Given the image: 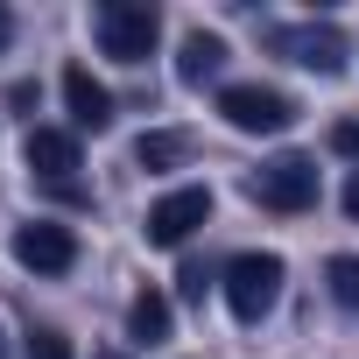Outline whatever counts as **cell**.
<instances>
[{
	"mask_svg": "<svg viewBox=\"0 0 359 359\" xmlns=\"http://www.w3.org/2000/svg\"><path fill=\"white\" fill-rule=\"evenodd\" d=\"M247 198L254 205H268V212H310L317 198H324V176H317V162L310 155H268L254 176H247Z\"/></svg>",
	"mask_w": 359,
	"mask_h": 359,
	"instance_id": "obj_1",
	"label": "cell"
},
{
	"mask_svg": "<svg viewBox=\"0 0 359 359\" xmlns=\"http://www.w3.org/2000/svg\"><path fill=\"white\" fill-rule=\"evenodd\" d=\"M127 331H134L141 345H162V338H169V296H162V289H141V296L127 303Z\"/></svg>",
	"mask_w": 359,
	"mask_h": 359,
	"instance_id": "obj_12",
	"label": "cell"
},
{
	"mask_svg": "<svg viewBox=\"0 0 359 359\" xmlns=\"http://www.w3.org/2000/svg\"><path fill=\"white\" fill-rule=\"evenodd\" d=\"M198 226H212V191L205 184H184V191H169V198H155L148 205V247H184Z\"/></svg>",
	"mask_w": 359,
	"mask_h": 359,
	"instance_id": "obj_6",
	"label": "cell"
},
{
	"mask_svg": "<svg viewBox=\"0 0 359 359\" xmlns=\"http://www.w3.org/2000/svg\"><path fill=\"white\" fill-rule=\"evenodd\" d=\"M219 71H226V43L212 29H191L184 50H176V78H184V85H212Z\"/></svg>",
	"mask_w": 359,
	"mask_h": 359,
	"instance_id": "obj_10",
	"label": "cell"
},
{
	"mask_svg": "<svg viewBox=\"0 0 359 359\" xmlns=\"http://www.w3.org/2000/svg\"><path fill=\"white\" fill-rule=\"evenodd\" d=\"M92 29H99V50L113 64H148L155 36H162V15L148 8V0H106V8L92 15Z\"/></svg>",
	"mask_w": 359,
	"mask_h": 359,
	"instance_id": "obj_3",
	"label": "cell"
},
{
	"mask_svg": "<svg viewBox=\"0 0 359 359\" xmlns=\"http://www.w3.org/2000/svg\"><path fill=\"white\" fill-rule=\"evenodd\" d=\"M64 106H71V127H78V134H106V127H113V92H106L85 64L64 71Z\"/></svg>",
	"mask_w": 359,
	"mask_h": 359,
	"instance_id": "obj_9",
	"label": "cell"
},
{
	"mask_svg": "<svg viewBox=\"0 0 359 359\" xmlns=\"http://www.w3.org/2000/svg\"><path fill=\"white\" fill-rule=\"evenodd\" d=\"M331 148H338V155H352V162H359V120H338V127H331Z\"/></svg>",
	"mask_w": 359,
	"mask_h": 359,
	"instance_id": "obj_16",
	"label": "cell"
},
{
	"mask_svg": "<svg viewBox=\"0 0 359 359\" xmlns=\"http://www.w3.org/2000/svg\"><path fill=\"white\" fill-rule=\"evenodd\" d=\"M134 162L155 169V176H162V169H184V162H191V134H184V127H148V134L134 141Z\"/></svg>",
	"mask_w": 359,
	"mask_h": 359,
	"instance_id": "obj_11",
	"label": "cell"
},
{
	"mask_svg": "<svg viewBox=\"0 0 359 359\" xmlns=\"http://www.w3.org/2000/svg\"><path fill=\"white\" fill-rule=\"evenodd\" d=\"M22 162L36 169V184H78V169H85V155H78V134H71V127H29Z\"/></svg>",
	"mask_w": 359,
	"mask_h": 359,
	"instance_id": "obj_8",
	"label": "cell"
},
{
	"mask_svg": "<svg viewBox=\"0 0 359 359\" xmlns=\"http://www.w3.org/2000/svg\"><path fill=\"white\" fill-rule=\"evenodd\" d=\"M268 50L289 57V64H303V71H317V78H338V71H345V36H338L331 22H289V29H268Z\"/></svg>",
	"mask_w": 359,
	"mask_h": 359,
	"instance_id": "obj_5",
	"label": "cell"
},
{
	"mask_svg": "<svg viewBox=\"0 0 359 359\" xmlns=\"http://www.w3.org/2000/svg\"><path fill=\"white\" fill-rule=\"evenodd\" d=\"M0 359H8V338H0Z\"/></svg>",
	"mask_w": 359,
	"mask_h": 359,
	"instance_id": "obj_20",
	"label": "cell"
},
{
	"mask_svg": "<svg viewBox=\"0 0 359 359\" xmlns=\"http://www.w3.org/2000/svg\"><path fill=\"white\" fill-rule=\"evenodd\" d=\"M22 352H29V359H78L57 324H29V331H22Z\"/></svg>",
	"mask_w": 359,
	"mask_h": 359,
	"instance_id": "obj_14",
	"label": "cell"
},
{
	"mask_svg": "<svg viewBox=\"0 0 359 359\" xmlns=\"http://www.w3.org/2000/svg\"><path fill=\"white\" fill-rule=\"evenodd\" d=\"M92 359H127V352H113V345H99V352H92Z\"/></svg>",
	"mask_w": 359,
	"mask_h": 359,
	"instance_id": "obj_19",
	"label": "cell"
},
{
	"mask_svg": "<svg viewBox=\"0 0 359 359\" xmlns=\"http://www.w3.org/2000/svg\"><path fill=\"white\" fill-rule=\"evenodd\" d=\"M15 261H22L29 275H71V268H78V233L57 226V219H29V226L15 233Z\"/></svg>",
	"mask_w": 359,
	"mask_h": 359,
	"instance_id": "obj_7",
	"label": "cell"
},
{
	"mask_svg": "<svg viewBox=\"0 0 359 359\" xmlns=\"http://www.w3.org/2000/svg\"><path fill=\"white\" fill-rule=\"evenodd\" d=\"M8 43H15V15H8V8H0V50H8Z\"/></svg>",
	"mask_w": 359,
	"mask_h": 359,
	"instance_id": "obj_18",
	"label": "cell"
},
{
	"mask_svg": "<svg viewBox=\"0 0 359 359\" xmlns=\"http://www.w3.org/2000/svg\"><path fill=\"white\" fill-rule=\"evenodd\" d=\"M212 282H219V275H212L205 261H184V268H176V296H184V303H205Z\"/></svg>",
	"mask_w": 359,
	"mask_h": 359,
	"instance_id": "obj_15",
	"label": "cell"
},
{
	"mask_svg": "<svg viewBox=\"0 0 359 359\" xmlns=\"http://www.w3.org/2000/svg\"><path fill=\"white\" fill-rule=\"evenodd\" d=\"M282 254H233L226 261V275H219V289H226V310L240 317V324H261L275 303H282Z\"/></svg>",
	"mask_w": 359,
	"mask_h": 359,
	"instance_id": "obj_2",
	"label": "cell"
},
{
	"mask_svg": "<svg viewBox=\"0 0 359 359\" xmlns=\"http://www.w3.org/2000/svg\"><path fill=\"white\" fill-rule=\"evenodd\" d=\"M219 113H226L233 134H289L296 127V99L275 92V85H226Z\"/></svg>",
	"mask_w": 359,
	"mask_h": 359,
	"instance_id": "obj_4",
	"label": "cell"
},
{
	"mask_svg": "<svg viewBox=\"0 0 359 359\" xmlns=\"http://www.w3.org/2000/svg\"><path fill=\"white\" fill-rule=\"evenodd\" d=\"M324 289H331V303H338V310H359V254H331Z\"/></svg>",
	"mask_w": 359,
	"mask_h": 359,
	"instance_id": "obj_13",
	"label": "cell"
},
{
	"mask_svg": "<svg viewBox=\"0 0 359 359\" xmlns=\"http://www.w3.org/2000/svg\"><path fill=\"white\" fill-rule=\"evenodd\" d=\"M345 219H359V169L345 176Z\"/></svg>",
	"mask_w": 359,
	"mask_h": 359,
	"instance_id": "obj_17",
	"label": "cell"
}]
</instances>
